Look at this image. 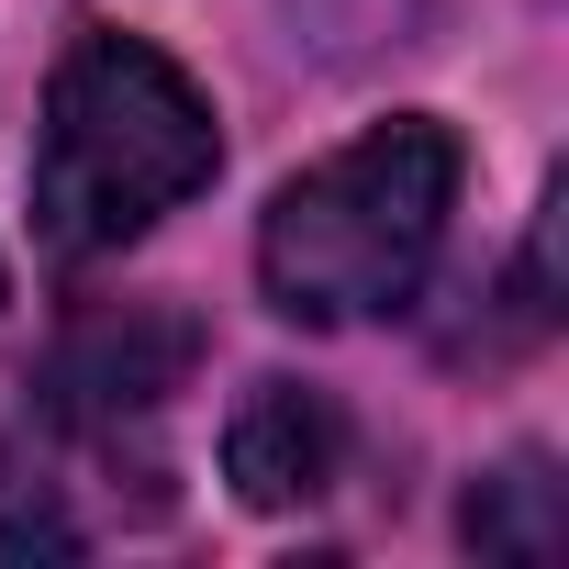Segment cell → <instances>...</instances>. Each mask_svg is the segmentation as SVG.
<instances>
[{
  "mask_svg": "<svg viewBox=\"0 0 569 569\" xmlns=\"http://www.w3.org/2000/svg\"><path fill=\"white\" fill-rule=\"evenodd\" d=\"M458 536L480 547V558H558L569 547V513H558V480H547V458H513V469H491L469 502H458Z\"/></svg>",
  "mask_w": 569,
  "mask_h": 569,
  "instance_id": "5b68a950",
  "label": "cell"
},
{
  "mask_svg": "<svg viewBox=\"0 0 569 569\" xmlns=\"http://www.w3.org/2000/svg\"><path fill=\"white\" fill-rule=\"evenodd\" d=\"M469 146L436 112H391L325 168H302L257 212V279L291 325H369L425 291V268L447 246Z\"/></svg>",
  "mask_w": 569,
  "mask_h": 569,
  "instance_id": "7a4b0ae2",
  "label": "cell"
},
{
  "mask_svg": "<svg viewBox=\"0 0 569 569\" xmlns=\"http://www.w3.org/2000/svg\"><path fill=\"white\" fill-rule=\"evenodd\" d=\"M223 480L234 502L257 513H302L347 480V413L313 391V380H257L234 413H223Z\"/></svg>",
  "mask_w": 569,
  "mask_h": 569,
  "instance_id": "277c9868",
  "label": "cell"
},
{
  "mask_svg": "<svg viewBox=\"0 0 569 569\" xmlns=\"http://www.w3.org/2000/svg\"><path fill=\"white\" fill-rule=\"evenodd\" d=\"M190 358H201V325H190L179 302H101V313L68 325L46 391H57V413H79V425H123V413H157V402L190 380Z\"/></svg>",
  "mask_w": 569,
  "mask_h": 569,
  "instance_id": "3957f363",
  "label": "cell"
},
{
  "mask_svg": "<svg viewBox=\"0 0 569 569\" xmlns=\"http://www.w3.org/2000/svg\"><path fill=\"white\" fill-rule=\"evenodd\" d=\"M212 179H223V123L201 79L123 23H79L46 79V134H34L46 257H112L179 201H201Z\"/></svg>",
  "mask_w": 569,
  "mask_h": 569,
  "instance_id": "6da1fadb",
  "label": "cell"
}]
</instances>
